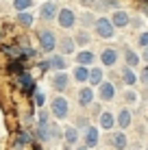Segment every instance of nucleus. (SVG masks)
<instances>
[{"label": "nucleus", "mask_w": 148, "mask_h": 150, "mask_svg": "<svg viewBox=\"0 0 148 150\" xmlns=\"http://www.w3.org/2000/svg\"><path fill=\"white\" fill-rule=\"evenodd\" d=\"M94 28H96V33H98V37H103V39H113L115 37V26H113V22L107 20V18H98L94 22Z\"/></svg>", "instance_id": "f257e3e1"}, {"label": "nucleus", "mask_w": 148, "mask_h": 150, "mask_svg": "<svg viewBox=\"0 0 148 150\" xmlns=\"http://www.w3.org/2000/svg\"><path fill=\"white\" fill-rule=\"evenodd\" d=\"M37 39H39V46H42L44 52H52V50L57 48V41H59V39H57V35H55V30H50V28L39 30Z\"/></svg>", "instance_id": "f03ea898"}, {"label": "nucleus", "mask_w": 148, "mask_h": 150, "mask_svg": "<svg viewBox=\"0 0 148 150\" xmlns=\"http://www.w3.org/2000/svg\"><path fill=\"white\" fill-rule=\"evenodd\" d=\"M50 111H52V115L57 117V120H63V117H68V100H65L63 96H57L52 100V107H50Z\"/></svg>", "instance_id": "7ed1b4c3"}, {"label": "nucleus", "mask_w": 148, "mask_h": 150, "mask_svg": "<svg viewBox=\"0 0 148 150\" xmlns=\"http://www.w3.org/2000/svg\"><path fill=\"white\" fill-rule=\"evenodd\" d=\"M57 20H59V26L61 28H72L76 24V15H74L72 9H59Z\"/></svg>", "instance_id": "20e7f679"}, {"label": "nucleus", "mask_w": 148, "mask_h": 150, "mask_svg": "<svg viewBox=\"0 0 148 150\" xmlns=\"http://www.w3.org/2000/svg\"><path fill=\"white\" fill-rule=\"evenodd\" d=\"M59 13V7L55 0H46V2L39 7V18L42 20H55V15Z\"/></svg>", "instance_id": "39448f33"}, {"label": "nucleus", "mask_w": 148, "mask_h": 150, "mask_svg": "<svg viewBox=\"0 0 148 150\" xmlns=\"http://www.w3.org/2000/svg\"><path fill=\"white\" fill-rule=\"evenodd\" d=\"M68 83H70L68 74H65L63 70H59L57 74H55V79H52V87L57 91H65V89H68Z\"/></svg>", "instance_id": "423d86ee"}, {"label": "nucleus", "mask_w": 148, "mask_h": 150, "mask_svg": "<svg viewBox=\"0 0 148 150\" xmlns=\"http://www.w3.org/2000/svg\"><path fill=\"white\" fill-rule=\"evenodd\" d=\"M83 139H85V146L87 148H94L96 144H98V128L96 126H87L83 133Z\"/></svg>", "instance_id": "0eeeda50"}, {"label": "nucleus", "mask_w": 148, "mask_h": 150, "mask_svg": "<svg viewBox=\"0 0 148 150\" xmlns=\"http://www.w3.org/2000/svg\"><path fill=\"white\" fill-rule=\"evenodd\" d=\"M100 61H103V65H107V68L115 65V61H118V50H115V48H107V50H103V54H100Z\"/></svg>", "instance_id": "6e6552de"}, {"label": "nucleus", "mask_w": 148, "mask_h": 150, "mask_svg": "<svg viewBox=\"0 0 148 150\" xmlns=\"http://www.w3.org/2000/svg\"><path fill=\"white\" fill-rule=\"evenodd\" d=\"M91 102H94V91H91V87H81V91H79V105L81 107H91Z\"/></svg>", "instance_id": "1a4fd4ad"}, {"label": "nucleus", "mask_w": 148, "mask_h": 150, "mask_svg": "<svg viewBox=\"0 0 148 150\" xmlns=\"http://www.w3.org/2000/svg\"><path fill=\"white\" fill-rule=\"evenodd\" d=\"M111 22H113V26L124 28V26H129V24H131V18H129V13H126V11H115L113 18H111Z\"/></svg>", "instance_id": "9d476101"}, {"label": "nucleus", "mask_w": 148, "mask_h": 150, "mask_svg": "<svg viewBox=\"0 0 148 150\" xmlns=\"http://www.w3.org/2000/svg\"><path fill=\"white\" fill-rule=\"evenodd\" d=\"M18 85L22 87V89H26V91H35V81H33L30 74H26V72L18 74Z\"/></svg>", "instance_id": "9b49d317"}, {"label": "nucleus", "mask_w": 148, "mask_h": 150, "mask_svg": "<svg viewBox=\"0 0 148 150\" xmlns=\"http://www.w3.org/2000/svg\"><path fill=\"white\" fill-rule=\"evenodd\" d=\"M57 46L61 48V52H63V54H72L74 48H76V41H74L72 37H63V39L57 41Z\"/></svg>", "instance_id": "f8f14e48"}, {"label": "nucleus", "mask_w": 148, "mask_h": 150, "mask_svg": "<svg viewBox=\"0 0 148 150\" xmlns=\"http://www.w3.org/2000/svg\"><path fill=\"white\" fill-rule=\"evenodd\" d=\"M113 96H115V87L111 85V83L100 81V98H103V100H113Z\"/></svg>", "instance_id": "ddd939ff"}, {"label": "nucleus", "mask_w": 148, "mask_h": 150, "mask_svg": "<svg viewBox=\"0 0 148 150\" xmlns=\"http://www.w3.org/2000/svg\"><path fill=\"white\" fill-rule=\"evenodd\" d=\"M96 59V54L91 52V50H81V52H76V61H79V65H91Z\"/></svg>", "instance_id": "4468645a"}, {"label": "nucleus", "mask_w": 148, "mask_h": 150, "mask_svg": "<svg viewBox=\"0 0 148 150\" xmlns=\"http://www.w3.org/2000/svg\"><path fill=\"white\" fill-rule=\"evenodd\" d=\"M98 122H100V126H103L105 131H111V128H113V124H115V120H113V115H111L109 111H103V113H100Z\"/></svg>", "instance_id": "2eb2a0df"}, {"label": "nucleus", "mask_w": 148, "mask_h": 150, "mask_svg": "<svg viewBox=\"0 0 148 150\" xmlns=\"http://www.w3.org/2000/svg\"><path fill=\"white\" fill-rule=\"evenodd\" d=\"M122 81H124L129 87H133L135 83H137V74L133 72V68H129V65H126V68L122 70Z\"/></svg>", "instance_id": "dca6fc26"}, {"label": "nucleus", "mask_w": 148, "mask_h": 150, "mask_svg": "<svg viewBox=\"0 0 148 150\" xmlns=\"http://www.w3.org/2000/svg\"><path fill=\"white\" fill-rule=\"evenodd\" d=\"M100 81H103V70H100V68H89L87 83H89V85H100Z\"/></svg>", "instance_id": "f3484780"}, {"label": "nucleus", "mask_w": 148, "mask_h": 150, "mask_svg": "<svg viewBox=\"0 0 148 150\" xmlns=\"http://www.w3.org/2000/svg\"><path fill=\"white\" fill-rule=\"evenodd\" d=\"M46 135H48V139H55V142H57V139H61V128L55 122H48L46 124Z\"/></svg>", "instance_id": "a211bd4d"}, {"label": "nucleus", "mask_w": 148, "mask_h": 150, "mask_svg": "<svg viewBox=\"0 0 148 150\" xmlns=\"http://www.w3.org/2000/svg\"><path fill=\"white\" fill-rule=\"evenodd\" d=\"M48 65H50L52 70H57V72H59V70H65V68H68V63H65V59H63L61 54H55L52 59L48 61Z\"/></svg>", "instance_id": "6ab92c4d"}, {"label": "nucleus", "mask_w": 148, "mask_h": 150, "mask_svg": "<svg viewBox=\"0 0 148 150\" xmlns=\"http://www.w3.org/2000/svg\"><path fill=\"white\" fill-rule=\"evenodd\" d=\"M63 137H65L68 144H76V142H79V128H76V126H68L63 131Z\"/></svg>", "instance_id": "aec40b11"}, {"label": "nucleus", "mask_w": 148, "mask_h": 150, "mask_svg": "<svg viewBox=\"0 0 148 150\" xmlns=\"http://www.w3.org/2000/svg\"><path fill=\"white\" fill-rule=\"evenodd\" d=\"M33 13H28V11H18V22L22 24V26H33Z\"/></svg>", "instance_id": "412c9836"}, {"label": "nucleus", "mask_w": 148, "mask_h": 150, "mask_svg": "<svg viewBox=\"0 0 148 150\" xmlns=\"http://www.w3.org/2000/svg\"><path fill=\"white\" fill-rule=\"evenodd\" d=\"M131 122H133V120H131V111L122 109V111L118 113V124H120L122 128H129V126H131Z\"/></svg>", "instance_id": "4be33fe9"}, {"label": "nucleus", "mask_w": 148, "mask_h": 150, "mask_svg": "<svg viewBox=\"0 0 148 150\" xmlns=\"http://www.w3.org/2000/svg\"><path fill=\"white\" fill-rule=\"evenodd\" d=\"M124 59H126V65H129V68H137V65H140V57L129 48L124 50Z\"/></svg>", "instance_id": "5701e85b"}, {"label": "nucleus", "mask_w": 148, "mask_h": 150, "mask_svg": "<svg viewBox=\"0 0 148 150\" xmlns=\"http://www.w3.org/2000/svg\"><path fill=\"white\" fill-rule=\"evenodd\" d=\"M87 74H89L87 65H79V68L74 70V79L79 81V83H87Z\"/></svg>", "instance_id": "b1692460"}, {"label": "nucleus", "mask_w": 148, "mask_h": 150, "mask_svg": "<svg viewBox=\"0 0 148 150\" xmlns=\"http://www.w3.org/2000/svg\"><path fill=\"white\" fill-rule=\"evenodd\" d=\"M126 144H129V142H126V135H124V133H113V146L118 148V150H124Z\"/></svg>", "instance_id": "393cba45"}, {"label": "nucleus", "mask_w": 148, "mask_h": 150, "mask_svg": "<svg viewBox=\"0 0 148 150\" xmlns=\"http://www.w3.org/2000/svg\"><path fill=\"white\" fill-rule=\"evenodd\" d=\"M9 72H13V74H22L24 72V61L22 59H15L9 63Z\"/></svg>", "instance_id": "a878e982"}, {"label": "nucleus", "mask_w": 148, "mask_h": 150, "mask_svg": "<svg viewBox=\"0 0 148 150\" xmlns=\"http://www.w3.org/2000/svg\"><path fill=\"white\" fill-rule=\"evenodd\" d=\"M15 11H26V9L33 7V0H13Z\"/></svg>", "instance_id": "bb28decb"}, {"label": "nucleus", "mask_w": 148, "mask_h": 150, "mask_svg": "<svg viewBox=\"0 0 148 150\" xmlns=\"http://www.w3.org/2000/svg\"><path fill=\"white\" fill-rule=\"evenodd\" d=\"M124 100L129 102V105H135V102H137V94H135L133 89H126V94H124Z\"/></svg>", "instance_id": "cd10ccee"}, {"label": "nucleus", "mask_w": 148, "mask_h": 150, "mask_svg": "<svg viewBox=\"0 0 148 150\" xmlns=\"http://www.w3.org/2000/svg\"><path fill=\"white\" fill-rule=\"evenodd\" d=\"M48 124V113L46 111H39L37 113V126H46Z\"/></svg>", "instance_id": "c85d7f7f"}, {"label": "nucleus", "mask_w": 148, "mask_h": 150, "mask_svg": "<svg viewBox=\"0 0 148 150\" xmlns=\"http://www.w3.org/2000/svg\"><path fill=\"white\" fill-rule=\"evenodd\" d=\"M76 41L85 46V44H87V41H89V35L85 33V30H79V35H76Z\"/></svg>", "instance_id": "c756f323"}, {"label": "nucleus", "mask_w": 148, "mask_h": 150, "mask_svg": "<svg viewBox=\"0 0 148 150\" xmlns=\"http://www.w3.org/2000/svg\"><path fill=\"white\" fill-rule=\"evenodd\" d=\"M137 81H142V83L148 87V65H146V68H142V74L137 76Z\"/></svg>", "instance_id": "7c9ffc66"}, {"label": "nucleus", "mask_w": 148, "mask_h": 150, "mask_svg": "<svg viewBox=\"0 0 148 150\" xmlns=\"http://www.w3.org/2000/svg\"><path fill=\"white\" fill-rule=\"evenodd\" d=\"M140 46L142 48H148V30H144V33L140 35Z\"/></svg>", "instance_id": "2f4dec72"}, {"label": "nucleus", "mask_w": 148, "mask_h": 150, "mask_svg": "<svg viewBox=\"0 0 148 150\" xmlns=\"http://www.w3.org/2000/svg\"><path fill=\"white\" fill-rule=\"evenodd\" d=\"M33 100H35V105H37V107H42V105H44V94H42V91H37Z\"/></svg>", "instance_id": "473e14b6"}, {"label": "nucleus", "mask_w": 148, "mask_h": 150, "mask_svg": "<svg viewBox=\"0 0 148 150\" xmlns=\"http://www.w3.org/2000/svg\"><path fill=\"white\" fill-rule=\"evenodd\" d=\"M96 22V20H94V15H91V13H85L83 15V24H94Z\"/></svg>", "instance_id": "72a5a7b5"}, {"label": "nucleus", "mask_w": 148, "mask_h": 150, "mask_svg": "<svg viewBox=\"0 0 148 150\" xmlns=\"http://www.w3.org/2000/svg\"><path fill=\"white\" fill-rule=\"evenodd\" d=\"M142 59H144V61H148V48L144 50V52H142Z\"/></svg>", "instance_id": "f704fd0d"}, {"label": "nucleus", "mask_w": 148, "mask_h": 150, "mask_svg": "<svg viewBox=\"0 0 148 150\" xmlns=\"http://www.w3.org/2000/svg\"><path fill=\"white\" fill-rule=\"evenodd\" d=\"M76 150H87V146H85V148H76Z\"/></svg>", "instance_id": "c9c22d12"}, {"label": "nucleus", "mask_w": 148, "mask_h": 150, "mask_svg": "<svg viewBox=\"0 0 148 150\" xmlns=\"http://www.w3.org/2000/svg\"><path fill=\"white\" fill-rule=\"evenodd\" d=\"M37 150H42V148H37Z\"/></svg>", "instance_id": "e433bc0d"}, {"label": "nucleus", "mask_w": 148, "mask_h": 150, "mask_svg": "<svg viewBox=\"0 0 148 150\" xmlns=\"http://www.w3.org/2000/svg\"><path fill=\"white\" fill-rule=\"evenodd\" d=\"M146 150H148V148H146Z\"/></svg>", "instance_id": "4c0bfd02"}]
</instances>
